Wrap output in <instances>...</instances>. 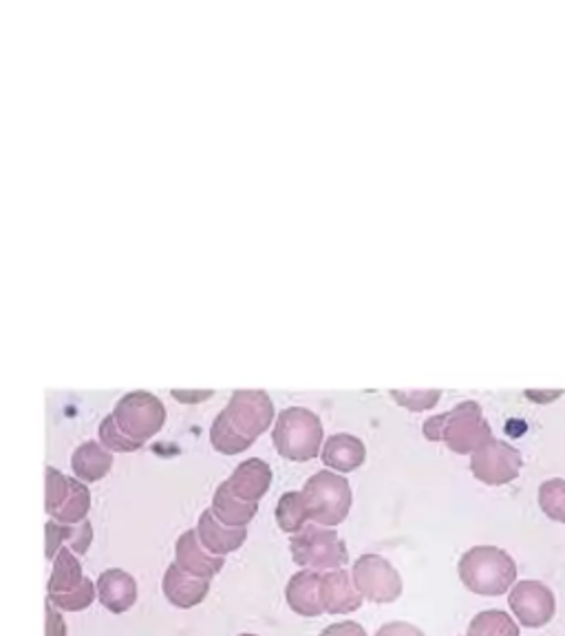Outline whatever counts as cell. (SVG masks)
Returning <instances> with one entry per match:
<instances>
[{"instance_id": "6da1fadb", "label": "cell", "mask_w": 565, "mask_h": 636, "mask_svg": "<svg viewBox=\"0 0 565 636\" xmlns=\"http://www.w3.org/2000/svg\"><path fill=\"white\" fill-rule=\"evenodd\" d=\"M458 572L462 583L484 597H499L517 581V563L504 548L475 546L460 557Z\"/></svg>"}, {"instance_id": "7a4b0ae2", "label": "cell", "mask_w": 565, "mask_h": 636, "mask_svg": "<svg viewBox=\"0 0 565 636\" xmlns=\"http://www.w3.org/2000/svg\"><path fill=\"white\" fill-rule=\"evenodd\" d=\"M424 435L428 440H442L453 453H472L492 438L482 407L477 402H460L446 413L433 415L424 422Z\"/></svg>"}, {"instance_id": "3957f363", "label": "cell", "mask_w": 565, "mask_h": 636, "mask_svg": "<svg viewBox=\"0 0 565 636\" xmlns=\"http://www.w3.org/2000/svg\"><path fill=\"white\" fill-rule=\"evenodd\" d=\"M272 442L276 451L292 462H307L320 453L322 424L305 407H287L276 415Z\"/></svg>"}, {"instance_id": "277c9868", "label": "cell", "mask_w": 565, "mask_h": 636, "mask_svg": "<svg viewBox=\"0 0 565 636\" xmlns=\"http://www.w3.org/2000/svg\"><path fill=\"white\" fill-rule=\"evenodd\" d=\"M300 495L305 502L310 519L320 526H338L352 511L349 479L327 469L314 473L302 486Z\"/></svg>"}, {"instance_id": "5b68a950", "label": "cell", "mask_w": 565, "mask_h": 636, "mask_svg": "<svg viewBox=\"0 0 565 636\" xmlns=\"http://www.w3.org/2000/svg\"><path fill=\"white\" fill-rule=\"evenodd\" d=\"M290 550L298 566L316 572L336 570L349 561L347 544L340 539V535L334 528L320 524H305L298 533H294L290 539Z\"/></svg>"}, {"instance_id": "8992f818", "label": "cell", "mask_w": 565, "mask_h": 636, "mask_svg": "<svg viewBox=\"0 0 565 636\" xmlns=\"http://www.w3.org/2000/svg\"><path fill=\"white\" fill-rule=\"evenodd\" d=\"M221 415L236 438L250 449L252 442L263 435L274 422V405L263 389H238L230 396Z\"/></svg>"}, {"instance_id": "52a82bcc", "label": "cell", "mask_w": 565, "mask_h": 636, "mask_svg": "<svg viewBox=\"0 0 565 636\" xmlns=\"http://www.w3.org/2000/svg\"><path fill=\"white\" fill-rule=\"evenodd\" d=\"M113 420L117 427L137 444L150 440L166 422V407L164 402L150 391H128L124 393L113 409Z\"/></svg>"}, {"instance_id": "ba28073f", "label": "cell", "mask_w": 565, "mask_h": 636, "mask_svg": "<svg viewBox=\"0 0 565 636\" xmlns=\"http://www.w3.org/2000/svg\"><path fill=\"white\" fill-rule=\"evenodd\" d=\"M352 581L362 599L374 603H394L402 595V577L382 555L369 553L356 559Z\"/></svg>"}, {"instance_id": "9c48e42d", "label": "cell", "mask_w": 565, "mask_h": 636, "mask_svg": "<svg viewBox=\"0 0 565 636\" xmlns=\"http://www.w3.org/2000/svg\"><path fill=\"white\" fill-rule=\"evenodd\" d=\"M521 464H524V457L519 449L504 440L488 438L480 449L472 451L470 471L480 482L499 486L512 482L521 471Z\"/></svg>"}, {"instance_id": "30bf717a", "label": "cell", "mask_w": 565, "mask_h": 636, "mask_svg": "<svg viewBox=\"0 0 565 636\" xmlns=\"http://www.w3.org/2000/svg\"><path fill=\"white\" fill-rule=\"evenodd\" d=\"M508 603H510V610L514 612V617L526 627L548 625L556 612L554 592L546 583L534 579H524L519 583H512Z\"/></svg>"}, {"instance_id": "8fae6325", "label": "cell", "mask_w": 565, "mask_h": 636, "mask_svg": "<svg viewBox=\"0 0 565 636\" xmlns=\"http://www.w3.org/2000/svg\"><path fill=\"white\" fill-rule=\"evenodd\" d=\"M175 563L188 572V575L197 579H212L219 575L221 568L226 566V557H216L204 548V544L197 537V530L190 528L179 535L175 544Z\"/></svg>"}, {"instance_id": "7c38bea8", "label": "cell", "mask_w": 565, "mask_h": 636, "mask_svg": "<svg viewBox=\"0 0 565 636\" xmlns=\"http://www.w3.org/2000/svg\"><path fill=\"white\" fill-rule=\"evenodd\" d=\"M320 603L327 614H349L362 605V595L344 568L320 572Z\"/></svg>"}, {"instance_id": "4fadbf2b", "label": "cell", "mask_w": 565, "mask_h": 636, "mask_svg": "<svg viewBox=\"0 0 565 636\" xmlns=\"http://www.w3.org/2000/svg\"><path fill=\"white\" fill-rule=\"evenodd\" d=\"M194 530H197V537L204 544V548L216 557H226L228 553H234L248 539L245 526H226L223 521L216 519L212 508H206L201 513L199 524Z\"/></svg>"}, {"instance_id": "5bb4252c", "label": "cell", "mask_w": 565, "mask_h": 636, "mask_svg": "<svg viewBox=\"0 0 565 636\" xmlns=\"http://www.w3.org/2000/svg\"><path fill=\"white\" fill-rule=\"evenodd\" d=\"M270 482H272L270 464L258 457H250L232 471V475L226 479V486L238 499L258 504V499L268 493Z\"/></svg>"}, {"instance_id": "9a60e30c", "label": "cell", "mask_w": 565, "mask_h": 636, "mask_svg": "<svg viewBox=\"0 0 565 636\" xmlns=\"http://www.w3.org/2000/svg\"><path fill=\"white\" fill-rule=\"evenodd\" d=\"M95 592L108 612L122 614L137 601V581L120 568H108L97 577Z\"/></svg>"}, {"instance_id": "2e32d148", "label": "cell", "mask_w": 565, "mask_h": 636, "mask_svg": "<svg viewBox=\"0 0 565 636\" xmlns=\"http://www.w3.org/2000/svg\"><path fill=\"white\" fill-rule=\"evenodd\" d=\"M93 541V526L89 519L78 524H60L49 519L45 526V555L49 561L58 555L60 548H69L73 555H84Z\"/></svg>"}, {"instance_id": "e0dca14e", "label": "cell", "mask_w": 565, "mask_h": 636, "mask_svg": "<svg viewBox=\"0 0 565 636\" xmlns=\"http://www.w3.org/2000/svg\"><path fill=\"white\" fill-rule=\"evenodd\" d=\"M162 590L166 599L177 605V608H194L199 605L210 592V581L208 579H197L184 572L177 563H172L166 568L164 579H162Z\"/></svg>"}, {"instance_id": "ac0fdd59", "label": "cell", "mask_w": 565, "mask_h": 636, "mask_svg": "<svg viewBox=\"0 0 565 636\" xmlns=\"http://www.w3.org/2000/svg\"><path fill=\"white\" fill-rule=\"evenodd\" d=\"M285 599L287 605L300 617H320L324 612L320 603V572L307 568L298 570L287 581Z\"/></svg>"}, {"instance_id": "d6986e66", "label": "cell", "mask_w": 565, "mask_h": 636, "mask_svg": "<svg viewBox=\"0 0 565 636\" xmlns=\"http://www.w3.org/2000/svg\"><path fill=\"white\" fill-rule=\"evenodd\" d=\"M366 457L364 442L352 433H334L322 447V462L340 473L356 471Z\"/></svg>"}, {"instance_id": "ffe728a7", "label": "cell", "mask_w": 565, "mask_h": 636, "mask_svg": "<svg viewBox=\"0 0 565 636\" xmlns=\"http://www.w3.org/2000/svg\"><path fill=\"white\" fill-rule=\"evenodd\" d=\"M71 466H73V473L80 482H84V484L97 482L111 471L113 453L106 447H102V442H95V440L82 442L73 451Z\"/></svg>"}, {"instance_id": "44dd1931", "label": "cell", "mask_w": 565, "mask_h": 636, "mask_svg": "<svg viewBox=\"0 0 565 636\" xmlns=\"http://www.w3.org/2000/svg\"><path fill=\"white\" fill-rule=\"evenodd\" d=\"M210 508H212V513L216 515V519L223 521L226 526H248L254 519L256 511H258V504L238 499L226 486V482H221L219 486H216Z\"/></svg>"}, {"instance_id": "7402d4cb", "label": "cell", "mask_w": 565, "mask_h": 636, "mask_svg": "<svg viewBox=\"0 0 565 636\" xmlns=\"http://www.w3.org/2000/svg\"><path fill=\"white\" fill-rule=\"evenodd\" d=\"M84 581L82 563L69 548H60L53 557V572L49 577V595H64Z\"/></svg>"}, {"instance_id": "603a6c76", "label": "cell", "mask_w": 565, "mask_h": 636, "mask_svg": "<svg viewBox=\"0 0 565 636\" xmlns=\"http://www.w3.org/2000/svg\"><path fill=\"white\" fill-rule=\"evenodd\" d=\"M466 636H519V625L504 610H484L472 617Z\"/></svg>"}, {"instance_id": "cb8c5ba5", "label": "cell", "mask_w": 565, "mask_h": 636, "mask_svg": "<svg viewBox=\"0 0 565 636\" xmlns=\"http://www.w3.org/2000/svg\"><path fill=\"white\" fill-rule=\"evenodd\" d=\"M91 506V493L89 486L84 482H80L78 477H71V489L67 499L62 502V506L53 513V519L60 524H78L82 519H86V513H89Z\"/></svg>"}, {"instance_id": "d4e9b609", "label": "cell", "mask_w": 565, "mask_h": 636, "mask_svg": "<svg viewBox=\"0 0 565 636\" xmlns=\"http://www.w3.org/2000/svg\"><path fill=\"white\" fill-rule=\"evenodd\" d=\"M276 521L280 526V530L285 533H298V530L310 524V513L305 508V502H302L300 491H290L278 499L276 506Z\"/></svg>"}, {"instance_id": "484cf974", "label": "cell", "mask_w": 565, "mask_h": 636, "mask_svg": "<svg viewBox=\"0 0 565 636\" xmlns=\"http://www.w3.org/2000/svg\"><path fill=\"white\" fill-rule=\"evenodd\" d=\"M539 506L550 519L565 524V479L554 477L539 486Z\"/></svg>"}, {"instance_id": "4316f807", "label": "cell", "mask_w": 565, "mask_h": 636, "mask_svg": "<svg viewBox=\"0 0 565 636\" xmlns=\"http://www.w3.org/2000/svg\"><path fill=\"white\" fill-rule=\"evenodd\" d=\"M95 597H97L95 583L89 577H84V581L78 588H73L71 592H64V595H49V601L60 610L80 612L84 608H89L95 601Z\"/></svg>"}, {"instance_id": "83f0119b", "label": "cell", "mask_w": 565, "mask_h": 636, "mask_svg": "<svg viewBox=\"0 0 565 636\" xmlns=\"http://www.w3.org/2000/svg\"><path fill=\"white\" fill-rule=\"evenodd\" d=\"M100 442H102V447H106L111 453H113V451L130 453V451L142 449V444L133 442V440H130V438L117 427V422L113 420L111 413H108V415L100 422Z\"/></svg>"}, {"instance_id": "f1b7e54d", "label": "cell", "mask_w": 565, "mask_h": 636, "mask_svg": "<svg viewBox=\"0 0 565 636\" xmlns=\"http://www.w3.org/2000/svg\"><path fill=\"white\" fill-rule=\"evenodd\" d=\"M47 489H45V508L47 513L53 517V513L62 506V502L67 499L69 489H71V477H67L62 471L53 469V466H47Z\"/></svg>"}, {"instance_id": "f546056e", "label": "cell", "mask_w": 565, "mask_h": 636, "mask_svg": "<svg viewBox=\"0 0 565 636\" xmlns=\"http://www.w3.org/2000/svg\"><path fill=\"white\" fill-rule=\"evenodd\" d=\"M391 396H394L398 402H402V405L411 411H424L440 400L438 389H433V391H391Z\"/></svg>"}, {"instance_id": "4dcf8cb0", "label": "cell", "mask_w": 565, "mask_h": 636, "mask_svg": "<svg viewBox=\"0 0 565 636\" xmlns=\"http://www.w3.org/2000/svg\"><path fill=\"white\" fill-rule=\"evenodd\" d=\"M45 636H67V623H64L62 614L56 610L51 601L45 603Z\"/></svg>"}, {"instance_id": "1f68e13d", "label": "cell", "mask_w": 565, "mask_h": 636, "mask_svg": "<svg viewBox=\"0 0 565 636\" xmlns=\"http://www.w3.org/2000/svg\"><path fill=\"white\" fill-rule=\"evenodd\" d=\"M376 636H424V632L406 621H391L378 627Z\"/></svg>"}, {"instance_id": "d6a6232c", "label": "cell", "mask_w": 565, "mask_h": 636, "mask_svg": "<svg viewBox=\"0 0 565 636\" xmlns=\"http://www.w3.org/2000/svg\"><path fill=\"white\" fill-rule=\"evenodd\" d=\"M320 636H366V632L360 623L342 621V623H334L329 627H324L320 632Z\"/></svg>"}, {"instance_id": "836d02e7", "label": "cell", "mask_w": 565, "mask_h": 636, "mask_svg": "<svg viewBox=\"0 0 565 636\" xmlns=\"http://www.w3.org/2000/svg\"><path fill=\"white\" fill-rule=\"evenodd\" d=\"M212 391H181V389H172V398H177L181 402H197V400H204V398H210Z\"/></svg>"}, {"instance_id": "e575fe53", "label": "cell", "mask_w": 565, "mask_h": 636, "mask_svg": "<svg viewBox=\"0 0 565 636\" xmlns=\"http://www.w3.org/2000/svg\"><path fill=\"white\" fill-rule=\"evenodd\" d=\"M238 636H258V634H238Z\"/></svg>"}]
</instances>
